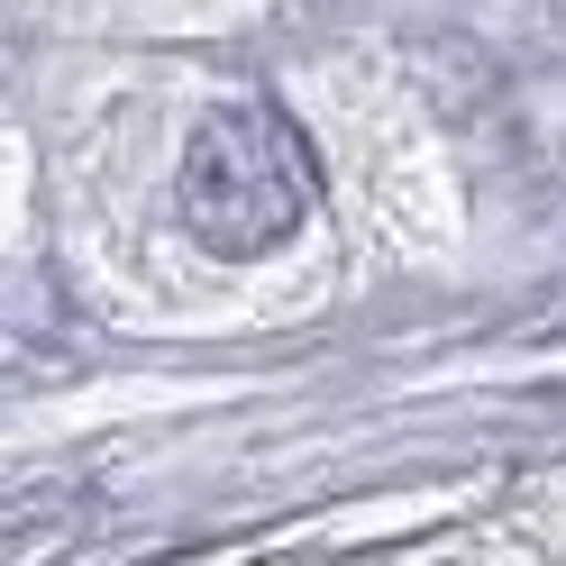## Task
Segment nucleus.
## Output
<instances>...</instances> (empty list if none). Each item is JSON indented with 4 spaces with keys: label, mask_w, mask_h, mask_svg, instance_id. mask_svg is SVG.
Here are the masks:
<instances>
[{
    "label": "nucleus",
    "mask_w": 566,
    "mask_h": 566,
    "mask_svg": "<svg viewBox=\"0 0 566 566\" xmlns=\"http://www.w3.org/2000/svg\"><path fill=\"white\" fill-rule=\"evenodd\" d=\"M311 201H321V174H311V147L302 128L265 111V101H238V111H220L192 156H184V220L201 247H220V256H265V247H283Z\"/></svg>",
    "instance_id": "1"
}]
</instances>
